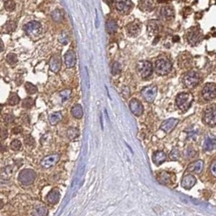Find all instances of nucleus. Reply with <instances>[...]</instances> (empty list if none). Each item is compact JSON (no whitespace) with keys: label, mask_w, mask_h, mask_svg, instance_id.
I'll list each match as a JSON object with an SVG mask.
<instances>
[{"label":"nucleus","mask_w":216,"mask_h":216,"mask_svg":"<svg viewBox=\"0 0 216 216\" xmlns=\"http://www.w3.org/2000/svg\"><path fill=\"white\" fill-rule=\"evenodd\" d=\"M194 97L191 93L182 92L178 94L176 98V104L177 107L181 110L182 112L187 111L191 106Z\"/></svg>","instance_id":"f257e3e1"},{"label":"nucleus","mask_w":216,"mask_h":216,"mask_svg":"<svg viewBox=\"0 0 216 216\" xmlns=\"http://www.w3.org/2000/svg\"><path fill=\"white\" fill-rule=\"evenodd\" d=\"M36 172L32 169H24L20 172L18 176L19 181L24 185H31L36 179Z\"/></svg>","instance_id":"f03ea898"},{"label":"nucleus","mask_w":216,"mask_h":216,"mask_svg":"<svg viewBox=\"0 0 216 216\" xmlns=\"http://www.w3.org/2000/svg\"><path fill=\"white\" fill-rule=\"evenodd\" d=\"M155 70L158 75H165L172 70V63L168 59H160L156 62L155 64Z\"/></svg>","instance_id":"7ed1b4c3"},{"label":"nucleus","mask_w":216,"mask_h":216,"mask_svg":"<svg viewBox=\"0 0 216 216\" xmlns=\"http://www.w3.org/2000/svg\"><path fill=\"white\" fill-rule=\"evenodd\" d=\"M137 70L143 79L148 78L153 72V67L149 61H139L137 64Z\"/></svg>","instance_id":"20e7f679"},{"label":"nucleus","mask_w":216,"mask_h":216,"mask_svg":"<svg viewBox=\"0 0 216 216\" xmlns=\"http://www.w3.org/2000/svg\"><path fill=\"white\" fill-rule=\"evenodd\" d=\"M200 82V77L195 71H190L183 78V83L188 88H194Z\"/></svg>","instance_id":"39448f33"},{"label":"nucleus","mask_w":216,"mask_h":216,"mask_svg":"<svg viewBox=\"0 0 216 216\" xmlns=\"http://www.w3.org/2000/svg\"><path fill=\"white\" fill-rule=\"evenodd\" d=\"M24 31L31 37H36L40 34L42 28L37 21H30L24 26Z\"/></svg>","instance_id":"423d86ee"},{"label":"nucleus","mask_w":216,"mask_h":216,"mask_svg":"<svg viewBox=\"0 0 216 216\" xmlns=\"http://www.w3.org/2000/svg\"><path fill=\"white\" fill-rule=\"evenodd\" d=\"M203 120L205 123L208 125L209 126H214L216 125V106L211 105L209 106L205 110L204 115H203Z\"/></svg>","instance_id":"0eeeda50"},{"label":"nucleus","mask_w":216,"mask_h":216,"mask_svg":"<svg viewBox=\"0 0 216 216\" xmlns=\"http://www.w3.org/2000/svg\"><path fill=\"white\" fill-rule=\"evenodd\" d=\"M142 96L143 97V99L146 101H148L149 103H152L156 99V95H157V87L156 86H148V87H144L141 91Z\"/></svg>","instance_id":"6e6552de"},{"label":"nucleus","mask_w":216,"mask_h":216,"mask_svg":"<svg viewBox=\"0 0 216 216\" xmlns=\"http://www.w3.org/2000/svg\"><path fill=\"white\" fill-rule=\"evenodd\" d=\"M202 97L206 101L214 100L216 97V85L214 83H206L202 89Z\"/></svg>","instance_id":"1a4fd4ad"},{"label":"nucleus","mask_w":216,"mask_h":216,"mask_svg":"<svg viewBox=\"0 0 216 216\" xmlns=\"http://www.w3.org/2000/svg\"><path fill=\"white\" fill-rule=\"evenodd\" d=\"M131 0H115V7L120 13L127 14L132 7Z\"/></svg>","instance_id":"9d476101"},{"label":"nucleus","mask_w":216,"mask_h":216,"mask_svg":"<svg viewBox=\"0 0 216 216\" xmlns=\"http://www.w3.org/2000/svg\"><path fill=\"white\" fill-rule=\"evenodd\" d=\"M187 40L192 45H196L202 40V33L197 28H192L187 33Z\"/></svg>","instance_id":"9b49d317"},{"label":"nucleus","mask_w":216,"mask_h":216,"mask_svg":"<svg viewBox=\"0 0 216 216\" xmlns=\"http://www.w3.org/2000/svg\"><path fill=\"white\" fill-rule=\"evenodd\" d=\"M60 160V156L59 154H54L50 155L46 157H45L41 161H40V165L44 168H49L58 163Z\"/></svg>","instance_id":"f8f14e48"},{"label":"nucleus","mask_w":216,"mask_h":216,"mask_svg":"<svg viewBox=\"0 0 216 216\" xmlns=\"http://www.w3.org/2000/svg\"><path fill=\"white\" fill-rule=\"evenodd\" d=\"M129 109H130L132 113L135 116H137V117L141 116L142 114H143V104H142L139 100H131V101H129Z\"/></svg>","instance_id":"ddd939ff"},{"label":"nucleus","mask_w":216,"mask_h":216,"mask_svg":"<svg viewBox=\"0 0 216 216\" xmlns=\"http://www.w3.org/2000/svg\"><path fill=\"white\" fill-rule=\"evenodd\" d=\"M178 122H179V121L176 118H169V119L165 120L162 122L161 125H160V129L164 130L165 133H170L174 128L176 127Z\"/></svg>","instance_id":"4468645a"},{"label":"nucleus","mask_w":216,"mask_h":216,"mask_svg":"<svg viewBox=\"0 0 216 216\" xmlns=\"http://www.w3.org/2000/svg\"><path fill=\"white\" fill-rule=\"evenodd\" d=\"M175 12L174 9L170 6L162 7L160 10V16L164 20H171L174 18Z\"/></svg>","instance_id":"2eb2a0df"},{"label":"nucleus","mask_w":216,"mask_h":216,"mask_svg":"<svg viewBox=\"0 0 216 216\" xmlns=\"http://www.w3.org/2000/svg\"><path fill=\"white\" fill-rule=\"evenodd\" d=\"M216 147V137L214 135H207L205 138L203 143H202V148L206 152H210L215 148Z\"/></svg>","instance_id":"dca6fc26"},{"label":"nucleus","mask_w":216,"mask_h":216,"mask_svg":"<svg viewBox=\"0 0 216 216\" xmlns=\"http://www.w3.org/2000/svg\"><path fill=\"white\" fill-rule=\"evenodd\" d=\"M126 31H127L128 34L131 36H135L139 34L140 31H141V24L140 22L135 20L133 22L129 23L126 26Z\"/></svg>","instance_id":"f3484780"},{"label":"nucleus","mask_w":216,"mask_h":216,"mask_svg":"<svg viewBox=\"0 0 216 216\" xmlns=\"http://www.w3.org/2000/svg\"><path fill=\"white\" fill-rule=\"evenodd\" d=\"M65 65L67 68H72L76 64V55L73 50H68L64 56Z\"/></svg>","instance_id":"a211bd4d"},{"label":"nucleus","mask_w":216,"mask_h":216,"mask_svg":"<svg viewBox=\"0 0 216 216\" xmlns=\"http://www.w3.org/2000/svg\"><path fill=\"white\" fill-rule=\"evenodd\" d=\"M196 178L191 174H189V175L185 176L182 179L181 186L185 190H190L192 187H194V185L196 184Z\"/></svg>","instance_id":"6ab92c4d"},{"label":"nucleus","mask_w":216,"mask_h":216,"mask_svg":"<svg viewBox=\"0 0 216 216\" xmlns=\"http://www.w3.org/2000/svg\"><path fill=\"white\" fill-rule=\"evenodd\" d=\"M61 65H62V62H61L60 56L58 54L52 56L49 61V69L51 71L54 73L59 72L61 68Z\"/></svg>","instance_id":"aec40b11"},{"label":"nucleus","mask_w":216,"mask_h":216,"mask_svg":"<svg viewBox=\"0 0 216 216\" xmlns=\"http://www.w3.org/2000/svg\"><path fill=\"white\" fill-rule=\"evenodd\" d=\"M139 7L143 12H152L156 7L155 0H140Z\"/></svg>","instance_id":"412c9836"},{"label":"nucleus","mask_w":216,"mask_h":216,"mask_svg":"<svg viewBox=\"0 0 216 216\" xmlns=\"http://www.w3.org/2000/svg\"><path fill=\"white\" fill-rule=\"evenodd\" d=\"M46 199L51 204H57L60 199V193H59V190L54 189L51 191H49V193L47 194Z\"/></svg>","instance_id":"4be33fe9"},{"label":"nucleus","mask_w":216,"mask_h":216,"mask_svg":"<svg viewBox=\"0 0 216 216\" xmlns=\"http://www.w3.org/2000/svg\"><path fill=\"white\" fill-rule=\"evenodd\" d=\"M166 160H167V156L162 151H158V152H155L152 156V160H153L154 164H156L157 166L163 164Z\"/></svg>","instance_id":"5701e85b"},{"label":"nucleus","mask_w":216,"mask_h":216,"mask_svg":"<svg viewBox=\"0 0 216 216\" xmlns=\"http://www.w3.org/2000/svg\"><path fill=\"white\" fill-rule=\"evenodd\" d=\"M160 30V23L157 20H151L148 24V32L151 36H155Z\"/></svg>","instance_id":"b1692460"},{"label":"nucleus","mask_w":216,"mask_h":216,"mask_svg":"<svg viewBox=\"0 0 216 216\" xmlns=\"http://www.w3.org/2000/svg\"><path fill=\"white\" fill-rule=\"evenodd\" d=\"M203 166H204V164H203L202 160H197V161L194 162V163L190 164V167L188 168V170L190 172L199 174L202 172Z\"/></svg>","instance_id":"393cba45"},{"label":"nucleus","mask_w":216,"mask_h":216,"mask_svg":"<svg viewBox=\"0 0 216 216\" xmlns=\"http://www.w3.org/2000/svg\"><path fill=\"white\" fill-rule=\"evenodd\" d=\"M63 119V115L60 112H55L49 116V121L51 125H56Z\"/></svg>","instance_id":"a878e982"},{"label":"nucleus","mask_w":216,"mask_h":216,"mask_svg":"<svg viewBox=\"0 0 216 216\" xmlns=\"http://www.w3.org/2000/svg\"><path fill=\"white\" fill-rule=\"evenodd\" d=\"M71 114L76 119H81L83 115V111L82 106L80 105H74L72 109H71Z\"/></svg>","instance_id":"bb28decb"},{"label":"nucleus","mask_w":216,"mask_h":216,"mask_svg":"<svg viewBox=\"0 0 216 216\" xmlns=\"http://www.w3.org/2000/svg\"><path fill=\"white\" fill-rule=\"evenodd\" d=\"M12 174H13V168L12 166L5 167L1 171V179L2 181L9 180L12 177Z\"/></svg>","instance_id":"cd10ccee"},{"label":"nucleus","mask_w":216,"mask_h":216,"mask_svg":"<svg viewBox=\"0 0 216 216\" xmlns=\"http://www.w3.org/2000/svg\"><path fill=\"white\" fill-rule=\"evenodd\" d=\"M105 28H106V31L109 32V34L115 33L117 30V22L113 20H109L105 24Z\"/></svg>","instance_id":"c85d7f7f"},{"label":"nucleus","mask_w":216,"mask_h":216,"mask_svg":"<svg viewBox=\"0 0 216 216\" xmlns=\"http://www.w3.org/2000/svg\"><path fill=\"white\" fill-rule=\"evenodd\" d=\"M158 180L160 183L164 185H168L171 181L170 180V175L169 173L166 172H161L158 174Z\"/></svg>","instance_id":"c756f323"},{"label":"nucleus","mask_w":216,"mask_h":216,"mask_svg":"<svg viewBox=\"0 0 216 216\" xmlns=\"http://www.w3.org/2000/svg\"><path fill=\"white\" fill-rule=\"evenodd\" d=\"M67 137H68L70 139L74 140L79 136V129H77V128L71 127L67 129Z\"/></svg>","instance_id":"7c9ffc66"},{"label":"nucleus","mask_w":216,"mask_h":216,"mask_svg":"<svg viewBox=\"0 0 216 216\" xmlns=\"http://www.w3.org/2000/svg\"><path fill=\"white\" fill-rule=\"evenodd\" d=\"M20 96L16 93H11L7 100V104L10 105H16L20 102Z\"/></svg>","instance_id":"2f4dec72"},{"label":"nucleus","mask_w":216,"mask_h":216,"mask_svg":"<svg viewBox=\"0 0 216 216\" xmlns=\"http://www.w3.org/2000/svg\"><path fill=\"white\" fill-rule=\"evenodd\" d=\"M32 214L34 215H45V214H48V211H47L46 207H45L44 206H38L35 207L34 211Z\"/></svg>","instance_id":"473e14b6"},{"label":"nucleus","mask_w":216,"mask_h":216,"mask_svg":"<svg viewBox=\"0 0 216 216\" xmlns=\"http://www.w3.org/2000/svg\"><path fill=\"white\" fill-rule=\"evenodd\" d=\"M25 90L29 95H33V94H36L37 92V87L34 84L28 83V82L25 83Z\"/></svg>","instance_id":"72a5a7b5"},{"label":"nucleus","mask_w":216,"mask_h":216,"mask_svg":"<svg viewBox=\"0 0 216 216\" xmlns=\"http://www.w3.org/2000/svg\"><path fill=\"white\" fill-rule=\"evenodd\" d=\"M16 24L14 21H8L5 25H4V30L7 33L14 32L16 30Z\"/></svg>","instance_id":"f704fd0d"},{"label":"nucleus","mask_w":216,"mask_h":216,"mask_svg":"<svg viewBox=\"0 0 216 216\" xmlns=\"http://www.w3.org/2000/svg\"><path fill=\"white\" fill-rule=\"evenodd\" d=\"M34 105V101L32 98H30V97H27L24 100H23L22 101V106L24 108V109H31L32 108V106Z\"/></svg>","instance_id":"c9c22d12"},{"label":"nucleus","mask_w":216,"mask_h":216,"mask_svg":"<svg viewBox=\"0 0 216 216\" xmlns=\"http://www.w3.org/2000/svg\"><path fill=\"white\" fill-rule=\"evenodd\" d=\"M6 61L8 64L11 65V66H13V65L17 63L18 59H17V56H16L15 54H7V56L6 57Z\"/></svg>","instance_id":"e433bc0d"},{"label":"nucleus","mask_w":216,"mask_h":216,"mask_svg":"<svg viewBox=\"0 0 216 216\" xmlns=\"http://www.w3.org/2000/svg\"><path fill=\"white\" fill-rule=\"evenodd\" d=\"M111 72L113 74V75H119L120 73L121 72V66L119 63H114L112 66V69H111Z\"/></svg>","instance_id":"4c0bfd02"},{"label":"nucleus","mask_w":216,"mask_h":216,"mask_svg":"<svg viewBox=\"0 0 216 216\" xmlns=\"http://www.w3.org/2000/svg\"><path fill=\"white\" fill-rule=\"evenodd\" d=\"M4 7L7 12H12L16 7V2L13 0H7L4 2Z\"/></svg>","instance_id":"58836bf2"},{"label":"nucleus","mask_w":216,"mask_h":216,"mask_svg":"<svg viewBox=\"0 0 216 216\" xmlns=\"http://www.w3.org/2000/svg\"><path fill=\"white\" fill-rule=\"evenodd\" d=\"M71 90L70 89H65L63 91H62L60 92V96H62V99L63 101H66L71 97Z\"/></svg>","instance_id":"ea45409f"},{"label":"nucleus","mask_w":216,"mask_h":216,"mask_svg":"<svg viewBox=\"0 0 216 216\" xmlns=\"http://www.w3.org/2000/svg\"><path fill=\"white\" fill-rule=\"evenodd\" d=\"M11 148L13 151H19V150L21 148L22 145H21V143H20V140L18 139H15L13 141H12L11 143Z\"/></svg>","instance_id":"a19ab883"},{"label":"nucleus","mask_w":216,"mask_h":216,"mask_svg":"<svg viewBox=\"0 0 216 216\" xmlns=\"http://www.w3.org/2000/svg\"><path fill=\"white\" fill-rule=\"evenodd\" d=\"M52 18L54 19V20L56 21V22H59V21H61L62 19H63V15H62L60 11L55 10L54 12L52 13Z\"/></svg>","instance_id":"79ce46f5"},{"label":"nucleus","mask_w":216,"mask_h":216,"mask_svg":"<svg viewBox=\"0 0 216 216\" xmlns=\"http://www.w3.org/2000/svg\"><path fill=\"white\" fill-rule=\"evenodd\" d=\"M170 157H171V159H172V160H178V159H179V157H180V152H179L178 149H176V148H174L172 152H171V154H170Z\"/></svg>","instance_id":"37998d69"},{"label":"nucleus","mask_w":216,"mask_h":216,"mask_svg":"<svg viewBox=\"0 0 216 216\" xmlns=\"http://www.w3.org/2000/svg\"><path fill=\"white\" fill-rule=\"evenodd\" d=\"M24 143L25 144L28 146H32L35 144V141L33 139V138L31 135H27L25 136V139H24Z\"/></svg>","instance_id":"c03bdc74"},{"label":"nucleus","mask_w":216,"mask_h":216,"mask_svg":"<svg viewBox=\"0 0 216 216\" xmlns=\"http://www.w3.org/2000/svg\"><path fill=\"white\" fill-rule=\"evenodd\" d=\"M15 121V117L12 114H7L4 117V121L6 124H11Z\"/></svg>","instance_id":"a18cd8bd"},{"label":"nucleus","mask_w":216,"mask_h":216,"mask_svg":"<svg viewBox=\"0 0 216 216\" xmlns=\"http://www.w3.org/2000/svg\"><path fill=\"white\" fill-rule=\"evenodd\" d=\"M59 41H60L62 44L67 45L69 41V39H68V36H67V35H66V34L61 35L60 37H59Z\"/></svg>","instance_id":"49530a36"},{"label":"nucleus","mask_w":216,"mask_h":216,"mask_svg":"<svg viewBox=\"0 0 216 216\" xmlns=\"http://www.w3.org/2000/svg\"><path fill=\"white\" fill-rule=\"evenodd\" d=\"M210 172L214 177H216V160H214L210 165Z\"/></svg>","instance_id":"de8ad7c7"},{"label":"nucleus","mask_w":216,"mask_h":216,"mask_svg":"<svg viewBox=\"0 0 216 216\" xmlns=\"http://www.w3.org/2000/svg\"><path fill=\"white\" fill-rule=\"evenodd\" d=\"M1 137H2V140L3 141L4 139H6L7 137V129L6 128L2 127V133H1Z\"/></svg>","instance_id":"09e8293b"},{"label":"nucleus","mask_w":216,"mask_h":216,"mask_svg":"<svg viewBox=\"0 0 216 216\" xmlns=\"http://www.w3.org/2000/svg\"><path fill=\"white\" fill-rule=\"evenodd\" d=\"M20 128H19V127H16V128H15V129H12V133H14V134H18L19 132H20Z\"/></svg>","instance_id":"8fccbe9b"},{"label":"nucleus","mask_w":216,"mask_h":216,"mask_svg":"<svg viewBox=\"0 0 216 216\" xmlns=\"http://www.w3.org/2000/svg\"><path fill=\"white\" fill-rule=\"evenodd\" d=\"M105 2H107L108 4H111L112 3V0H104Z\"/></svg>","instance_id":"3c124183"},{"label":"nucleus","mask_w":216,"mask_h":216,"mask_svg":"<svg viewBox=\"0 0 216 216\" xmlns=\"http://www.w3.org/2000/svg\"><path fill=\"white\" fill-rule=\"evenodd\" d=\"M2 51H3V43L2 41Z\"/></svg>","instance_id":"603ef678"}]
</instances>
